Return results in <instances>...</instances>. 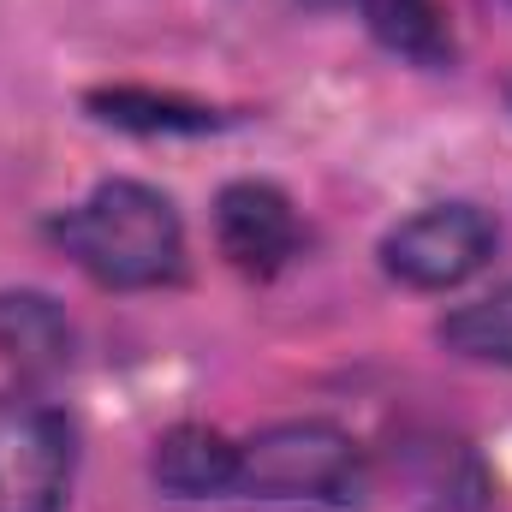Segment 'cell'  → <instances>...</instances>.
I'll return each instance as SVG.
<instances>
[{
  "instance_id": "obj_9",
  "label": "cell",
  "mask_w": 512,
  "mask_h": 512,
  "mask_svg": "<svg viewBox=\"0 0 512 512\" xmlns=\"http://www.w3.org/2000/svg\"><path fill=\"white\" fill-rule=\"evenodd\" d=\"M370 30L382 36L393 54L417 60V66H441L453 60V36H447V18L435 0H358Z\"/></svg>"
},
{
  "instance_id": "obj_7",
  "label": "cell",
  "mask_w": 512,
  "mask_h": 512,
  "mask_svg": "<svg viewBox=\"0 0 512 512\" xmlns=\"http://www.w3.org/2000/svg\"><path fill=\"white\" fill-rule=\"evenodd\" d=\"M0 358L30 370V376H48L72 358V328L54 310V298H42V292H6L0 298Z\"/></svg>"
},
{
  "instance_id": "obj_8",
  "label": "cell",
  "mask_w": 512,
  "mask_h": 512,
  "mask_svg": "<svg viewBox=\"0 0 512 512\" xmlns=\"http://www.w3.org/2000/svg\"><path fill=\"white\" fill-rule=\"evenodd\" d=\"M411 459V501L429 512H483L489 507V477L465 441H423L405 447Z\"/></svg>"
},
{
  "instance_id": "obj_3",
  "label": "cell",
  "mask_w": 512,
  "mask_h": 512,
  "mask_svg": "<svg viewBox=\"0 0 512 512\" xmlns=\"http://www.w3.org/2000/svg\"><path fill=\"white\" fill-rule=\"evenodd\" d=\"M78 441L42 399L0 405V512H60L72 495Z\"/></svg>"
},
{
  "instance_id": "obj_2",
  "label": "cell",
  "mask_w": 512,
  "mask_h": 512,
  "mask_svg": "<svg viewBox=\"0 0 512 512\" xmlns=\"http://www.w3.org/2000/svg\"><path fill=\"white\" fill-rule=\"evenodd\" d=\"M233 495L245 501H298V507H352L364 495V453L334 423H274L239 441Z\"/></svg>"
},
{
  "instance_id": "obj_10",
  "label": "cell",
  "mask_w": 512,
  "mask_h": 512,
  "mask_svg": "<svg viewBox=\"0 0 512 512\" xmlns=\"http://www.w3.org/2000/svg\"><path fill=\"white\" fill-rule=\"evenodd\" d=\"M441 340H447V352H459L471 364H507L512 370V280L477 304H459L441 322Z\"/></svg>"
},
{
  "instance_id": "obj_5",
  "label": "cell",
  "mask_w": 512,
  "mask_h": 512,
  "mask_svg": "<svg viewBox=\"0 0 512 512\" xmlns=\"http://www.w3.org/2000/svg\"><path fill=\"white\" fill-rule=\"evenodd\" d=\"M215 239L233 256V268L245 274H274L298 256V215L286 203V191L262 185V179H239L221 191L215 203Z\"/></svg>"
},
{
  "instance_id": "obj_1",
  "label": "cell",
  "mask_w": 512,
  "mask_h": 512,
  "mask_svg": "<svg viewBox=\"0 0 512 512\" xmlns=\"http://www.w3.org/2000/svg\"><path fill=\"white\" fill-rule=\"evenodd\" d=\"M60 251L72 256L90 280L120 286V292H143L161 286L185 268V227L179 209L137 185V179H108L96 185L78 209H66L54 221Z\"/></svg>"
},
{
  "instance_id": "obj_4",
  "label": "cell",
  "mask_w": 512,
  "mask_h": 512,
  "mask_svg": "<svg viewBox=\"0 0 512 512\" xmlns=\"http://www.w3.org/2000/svg\"><path fill=\"white\" fill-rule=\"evenodd\" d=\"M495 239L501 233L477 203H435L382 239V268L417 292H447L495 256Z\"/></svg>"
},
{
  "instance_id": "obj_11",
  "label": "cell",
  "mask_w": 512,
  "mask_h": 512,
  "mask_svg": "<svg viewBox=\"0 0 512 512\" xmlns=\"http://www.w3.org/2000/svg\"><path fill=\"white\" fill-rule=\"evenodd\" d=\"M96 120L120 131H215L221 114L203 102H179V96H155V90H96L90 96Z\"/></svg>"
},
{
  "instance_id": "obj_6",
  "label": "cell",
  "mask_w": 512,
  "mask_h": 512,
  "mask_svg": "<svg viewBox=\"0 0 512 512\" xmlns=\"http://www.w3.org/2000/svg\"><path fill=\"white\" fill-rule=\"evenodd\" d=\"M149 477L179 495V501H209V495H233V477H239V441H227L221 429H203V423H179L155 441V459H149Z\"/></svg>"
}]
</instances>
